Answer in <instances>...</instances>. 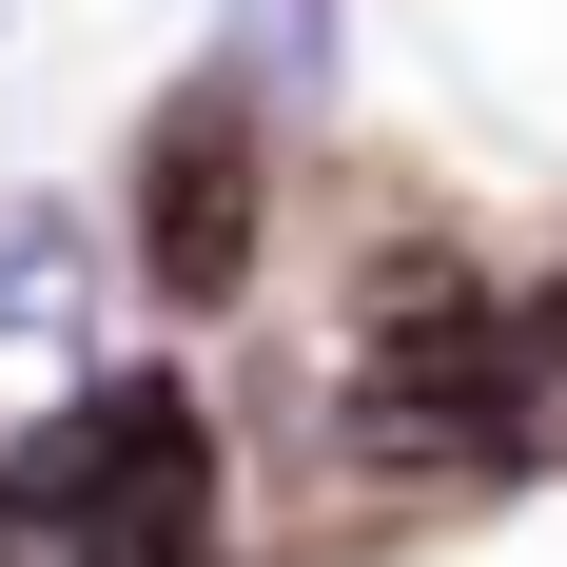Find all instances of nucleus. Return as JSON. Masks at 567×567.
<instances>
[{
	"instance_id": "nucleus-2",
	"label": "nucleus",
	"mask_w": 567,
	"mask_h": 567,
	"mask_svg": "<svg viewBox=\"0 0 567 567\" xmlns=\"http://www.w3.org/2000/svg\"><path fill=\"white\" fill-rule=\"evenodd\" d=\"M255 216H275V137H255V79H176L157 117H137V275L176 293V313H216L235 275H255Z\"/></svg>"
},
{
	"instance_id": "nucleus-4",
	"label": "nucleus",
	"mask_w": 567,
	"mask_h": 567,
	"mask_svg": "<svg viewBox=\"0 0 567 567\" xmlns=\"http://www.w3.org/2000/svg\"><path fill=\"white\" fill-rule=\"evenodd\" d=\"M235 79H293V99H333V0H235Z\"/></svg>"
},
{
	"instance_id": "nucleus-1",
	"label": "nucleus",
	"mask_w": 567,
	"mask_h": 567,
	"mask_svg": "<svg viewBox=\"0 0 567 567\" xmlns=\"http://www.w3.org/2000/svg\"><path fill=\"white\" fill-rule=\"evenodd\" d=\"M0 567H216V411L176 372H99L0 451Z\"/></svg>"
},
{
	"instance_id": "nucleus-3",
	"label": "nucleus",
	"mask_w": 567,
	"mask_h": 567,
	"mask_svg": "<svg viewBox=\"0 0 567 567\" xmlns=\"http://www.w3.org/2000/svg\"><path fill=\"white\" fill-rule=\"evenodd\" d=\"M79 313H99V235L59 196H0V352H79Z\"/></svg>"
},
{
	"instance_id": "nucleus-5",
	"label": "nucleus",
	"mask_w": 567,
	"mask_h": 567,
	"mask_svg": "<svg viewBox=\"0 0 567 567\" xmlns=\"http://www.w3.org/2000/svg\"><path fill=\"white\" fill-rule=\"evenodd\" d=\"M528 372H567V293H528Z\"/></svg>"
}]
</instances>
